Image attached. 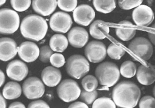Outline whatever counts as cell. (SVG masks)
Here are the masks:
<instances>
[{"label":"cell","mask_w":155,"mask_h":108,"mask_svg":"<svg viewBox=\"0 0 155 108\" xmlns=\"http://www.w3.org/2000/svg\"><path fill=\"white\" fill-rule=\"evenodd\" d=\"M73 24L70 15L64 11H57L52 14L50 19V27L56 33H66Z\"/></svg>","instance_id":"9c48e42d"},{"label":"cell","mask_w":155,"mask_h":108,"mask_svg":"<svg viewBox=\"0 0 155 108\" xmlns=\"http://www.w3.org/2000/svg\"><path fill=\"white\" fill-rule=\"evenodd\" d=\"M81 91L78 83L71 79L62 80L57 87V94L59 98L66 103L76 100L79 97Z\"/></svg>","instance_id":"8992f818"},{"label":"cell","mask_w":155,"mask_h":108,"mask_svg":"<svg viewBox=\"0 0 155 108\" xmlns=\"http://www.w3.org/2000/svg\"><path fill=\"white\" fill-rule=\"evenodd\" d=\"M5 75L4 73L2 72V71H1L0 69V87L3 85V84L4 83L5 81Z\"/></svg>","instance_id":"ab89813d"},{"label":"cell","mask_w":155,"mask_h":108,"mask_svg":"<svg viewBox=\"0 0 155 108\" xmlns=\"http://www.w3.org/2000/svg\"><path fill=\"white\" fill-rule=\"evenodd\" d=\"M78 5V0H57V5L63 11L70 12L74 10Z\"/></svg>","instance_id":"f1b7e54d"},{"label":"cell","mask_w":155,"mask_h":108,"mask_svg":"<svg viewBox=\"0 0 155 108\" xmlns=\"http://www.w3.org/2000/svg\"><path fill=\"white\" fill-rule=\"evenodd\" d=\"M94 8L102 13H109L116 7V0H93Z\"/></svg>","instance_id":"cb8c5ba5"},{"label":"cell","mask_w":155,"mask_h":108,"mask_svg":"<svg viewBox=\"0 0 155 108\" xmlns=\"http://www.w3.org/2000/svg\"><path fill=\"white\" fill-rule=\"evenodd\" d=\"M143 0H118V5L123 10H128L140 5Z\"/></svg>","instance_id":"1f68e13d"},{"label":"cell","mask_w":155,"mask_h":108,"mask_svg":"<svg viewBox=\"0 0 155 108\" xmlns=\"http://www.w3.org/2000/svg\"><path fill=\"white\" fill-rule=\"evenodd\" d=\"M68 43L73 47L81 48L84 46L88 40V33L81 27H74L68 33Z\"/></svg>","instance_id":"9a60e30c"},{"label":"cell","mask_w":155,"mask_h":108,"mask_svg":"<svg viewBox=\"0 0 155 108\" xmlns=\"http://www.w3.org/2000/svg\"><path fill=\"white\" fill-rule=\"evenodd\" d=\"M84 53L90 62L99 63L106 57L107 48L102 42L93 40L86 45Z\"/></svg>","instance_id":"30bf717a"},{"label":"cell","mask_w":155,"mask_h":108,"mask_svg":"<svg viewBox=\"0 0 155 108\" xmlns=\"http://www.w3.org/2000/svg\"><path fill=\"white\" fill-rule=\"evenodd\" d=\"M74 21L82 26H88L94 20L95 12L93 8L88 4H80L74 9L73 13Z\"/></svg>","instance_id":"8fae6325"},{"label":"cell","mask_w":155,"mask_h":108,"mask_svg":"<svg viewBox=\"0 0 155 108\" xmlns=\"http://www.w3.org/2000/svg\"><path fill=\"white\" fill-rule=\"evenodd\" d=\"M49 61L53 66L56 68H61L65 63L64 56L60 53H53L50 57Z\"/></svg>","instance_id":"836d02e7"},{"label":"cell","mask_w":155,"mask_h":108,"mask_svg":"<svg viewBox=\"0 0 155 108\" xmlns=\"http://www.w3.org/2000/svg\"><path fill=\"white\" fill-rule=\"evenodd\" d=\"M148 37H149V39L150 40V42L152 43V44L154 45L155 44V41H154L155 36H154V34L151 33H148Z\"/></svg>","instance_id":"60d3db41"},{"label":"cell","mask_w":155,"mask_h":108,"mask_svg":"<svg viewBox=\"0 0 155 108\" xmlns=\"http://www.w3.org/2000/svg\"><path fill=\"white\" fill-rule=\"evenodd\" d=\"M49 45L53 51L62 52L68 47V41L64 35L62 34H56L50 38Z\"/></svg>","instance_id":"7402d4cb"},{"label":"cell","mask_w":155,"mask_h":108,"mask_svg":"<svg viewBox=\"0 0 155 108\" xmlns=\"http://www.w3.org/2000/svg\"><path fill=\"white\" fill-rule=\"evenodd\" d=\"M125 50L119 45L111 43L107 49V53L108 56L114 60L120 59L125 54Z\"/></svg>","instance_id":"4316f807"},{"label":"cell","mask_w":155,"mask_h":108,"mask_svg":"<svg viewBox=\"0 0 155 108\" xmlns=\"http://www.w3.org/2000/svg\"><path fill=\"white\" fill-rule=\"evenodd\" d=\"M81 84L85 91L91 92L97 89L98 81L96 77L92 75H87L82 78Z\"/></svg>","instance_id":"484cf974"},{"label":"cell","mask_w":155,"mask_h":108,"mask_svg":"<svg viewBox=\"0 0 155 108\" xmlns=\"http://www.w3.org/2000/svg\"><path fill=\"white\" fill-rule=\"evenodd\" d=\"M32 8L38 14L47 16L52 14L57 7V0H32Z\"/></svg>","instance_id":"ffe728a7"},{"label":"cell","mask_w":155,"mask_h":108,"mask_svg":"<svg viewBox=\"0 0 155 108\" xmlns=\"http://www.w3.org/2000/svg\"><path fill=\"white\" fill-rule=\"evenodd\" d=\"M93 108H115L116 104L110 98L103 97L96 98L92 105Z\"/></svg>","instance_id":"83f0119b"},{"label":"cell","mask_w":155,"mask_h":108,"mask_svg":"<svg viewBox=\"0 0 155 108\" xmlns=\"http://www.w3.org/2000/svg\"><path fill=\"white\" fill-rule=\"evenodd\" d=\"M18 46L15 41L8 37L0 38V60L4 62L12 59L16 55Z\"/></svg>","instance_id":"2e32d148"},{"label":"cell","mask_w":155,"mask_h":108,"mask_svg":"<svg viewBox=\"0 0 155 108\" xmlns=\"http://www.w3.org/2000/svg\"><path fill=\"white\" fill-rule=\"evenodd\" d=\"M5 2H6V0H0V7Z\"/></svg>","instance_id":"b9f144b4"},{"label":"cell","mask_w":155,"mask_h":108,"mask_svg":"<svg viewBox=\"0 0 155 108\" xmlns=\"http://www.w3.org/2000/svg\"><path fill=\"white\" fill-rule=\"evenodd\" d=\"M97 92L96 90L88 92L83 89L82 91H81L79 97L80 99L85 104H91L97 98Z\"/></svg>","instance_id":"f546056e"},{"label":"cell","mask_w":155,"mask_h":108,"mask_svg":"<svg viewBox=\"0 0 155 108\" xmlns=\"http://www.w3.org/2000/svg\"><path fill=\"white\" fill-rule=\"evenodd\" d=\"M132 18L137 25L147 27L153 21L154 13L150 7L140 4L133 11Z\"/></svg>","instance_id":"7c38bea8"},{"label":"cell","mask_w":155,"mask_h":108,"mask_svg":"<svg viewBox=\"0 0 155 108\" xmlns=\"http://www.w3.org/2000/svg\"><path fill=\"white\" fill-rule=\"evenodd\" d=\"M22 93V89L19 83L9 81L4 86L2 90V96L7 100H14L19 98Z\"/></svg>","instance_id":"603a6c76"},{"label":"cell","mask_w":155,"mask_h":108,"mask_svg":"<svg viewBox=\"0 0 155 108\" xmlns=\"http://www.w3.org/2000/svg\"><path fill=\"white\" fill-rule=\"evenodd\" d=\"M6 101L4 99V97L0 93V108H5L6 107Z\"/></svg>","instance_id":"f35d334b"},{"label":"cell","mask_w":155,"mask_h":108,"mask_svg":"<svg viewBox=\"0 0 155 108\" xmlns=\"http://www.w3.org/2000/svg\"><path fill=\"white\" fill-rule=\"evenodd\" d=\"M65 68L70 77L80 79L89 72L90 64L85 57L79 54H74L68 59Z\"/></svg>","instance_id":"277c9868"},{"label":"cell","mask_w":155,"mask_h":108,"mask_svg":"<svg viewBox=\"0 0 155 108\" xmlns=\"http://www.w3.org/2000/svg\"><path fill=\"white\" fill-rule=\"evenodd\" d=\"M136 73L137 81L143 85H150L155 81L154 66L150 63L141 64Z\"/></svg>","instance_id":"e0dca14e"},{"label":"cell","mask_w":155,"mask_h":108,"mask_svg":"<svg viewBox=\"0 0 155 108\" xmlns=\"http://www.w3.org/2000/svg\"><path fill=\"white\" fill-rule=\"evenodd\" d=\"M53 53V51L48 45H44L39 49V59L43 63H47L50 60V57Z\"/></svg>","instance_id":"d6a6232c"},{"label":"cell","mask_w":155,"mask_h":108,"mask_svg":"<svg viewBox=\"0 0 155 108\" xmlns=\"http://www.w3.org/2000/svg\"><path fill=\"white\" fill-rule=\"evenodd\" d=\"M49 105L44 101L38 100L31 101L28 106V108H49Z\"/></svg>","instance_id":"d590c367"},{"label":"cell","mask_w":155,"mask_h":108,"mask_svg":"<svg viewBox=\"0 0 155 108\" xmlns=\"http://www.w3.org/2000/svg\"><path fill=\"white\" fill-rule=\"evenodd\" d=\"M22 92L26 98L35 100L41 98L45 92L43 82L38 77H30L22 84Z\"/></svg>","instance_id":"ba28073f"},{"label":"cell","mask_w":155,"mask_h":108,"mask_svg":"<svg viewBox=\"0 0 155 108\" xmlns=\"http://www.w3.org/2000/svg\"><path fill=\"white\" fill-rule=\"evenodd\" d=\"M19 24V16L16 11L7 8L0 9L1 34H10L14 33L18 29Z\"/></svg>","instance_id":"5b68a950"},{"label":"cell","mask_w":155,"mask_h":108,"mask_svg":"<svg viewBox=\"0 0 155 108\" xmlns=\"http://www.w3.org/2000/svg\"><path fill=\"white\" fill-rule=\"evenodd\" d=\"M112 99L116 106L122 108H133L137 106L141 95L139 87L130 81H122L114 87Z\"/></svg>","instance_id":"6da1fadb"},{"label":"cell","mask_w":155,"mask_h":108,"mask_svg":"<svg viewBox=\"0 0 155 108\" xmlns=\"http://www.w3.org/2000/svg\"><path fill=\"white\" fill-rule=\"evenodd\" d=\"M137 70L136 64L130 60L123 62L120 66L119 72L125 78H132L136 74Z\"/></svg>","instance_id":"d4e9b609"},{"label":"cell","mask_w":155,"mask_h":108,"mask_svg":"<svg viewBox=\"0 0 155 108\" xmlns=\"http://www.w3.org/2000/svg\"><path fill=\"white\" fill-rule=\"evenodd\" d=\"M116 35L123 41H128L134 37L136 33L135 25L128 21L119 22L115 28Z\"/></svg>","instance_id":"d6986e66"},{"label":"cell","mask_w":155,"mask_h":108,"mask_svg":"<svg viewBox=\"0 0 155 108\" xmlns=\"http://www.w3.org/2000/svg\"><path fill=\"white\" fill-rule=\"evenodd\" d=\"M119 69L111 62L100 63L95 69L96 77L100 84L107 87L114 86L120 78Z\"/></svg>","instance_id":"3957f363"},{"label":"cell","mask_w":155,"mask_h":108,"mask_svg":"<svg viewBox=\"0 0 155 108\" xmlns=\"http://www.w3.org/2000/svg\"><path fill=\"white\" fill-rule=\"evenodd\" d=\"M48 30L46 21L39 15L29 14L22 21L20 31L22 36L28 40L39 41L44 38Z\"/></svg>","instance_id":"7a4b0ae2"},{"label":"cell","mask_w":155,"mask_h":108,"mask_svg":"<svg viewBox=\"0 0 155 108\" xmlns=\"http://www.w3.org/2000/svg\"><path fill=\"white\" fill-rule=\"evenodd\" d=\"M8 107L9 108H25V106L22 103L19 102V101H16V102L12 103L8 106Z\"/></svg>","instance_id":"74e56055"},{"label":"cell","mask_w":155,"mask_h":108,"mask_svg":"<svg viewBox=\"0 0 155 108\" xmlns=\"http://www.w3.org/2000/svg\"><path fill=\"white\" fill-rule=\"evenodd\" d=\"M62 75L60 70L54 66L45 68L41 73L42 82L48 87L56 86L61 81Z\"/></svg>","instance_id":"ac0fdd59"},{"label":"cell","mask_w":155,"mask_h":108,"mask_svg":"<svg viewBox=\"0 0 155 108\" xmlns=\"http://www.w3.org/2000/svg\"><path fill=\"white\" fill-rule=\"evenodd\" d=\"M89 31L90 35L93 38L102 40L108 36L110 32V29L105 22L98 19L91 24Z\"/></svg>","instance_id":"44dd1931"},{"label":"cell","mask_w":155,"mask_h":108,"mask_svg":"<svg viewBox=\"0 0 155 108\" xmlns=\"http://www.w3.org/2000/svg\"><path fill=\"white\" fill-rule=\"evenodd\" d=\"M139 108H154L155 107V99L152 96L147 95L139 100Z\"/></svg>","instance_id":"e575fe53"},{"label":"cell","mask_w":155,"mask_h":108,"mask_svg":"<svg viewBox=\"0 0 155 108\" xmlns=\"http://www.w3.org/2000/svg\"><path fill=\"white\" fill-rule=\"evenodd\" d=\"M128 49L137 58L142 60H148L153 54L152 43L143 37L134 39L128 45Z\"/></svg>","instance_id":"52a82bcc"},{"label":"cell","mask_w":155,"mask_h":108,"mask_svg":"<svg viewBox=\"0 0 155 108\" xmlns=\"http://www.w3.org/2000/svg\"><path fill=\"white\" fill-rule=\"evenodd\" d=\"M19 57L25 62L31 63L35 61L39 57V49L38 45L32 42H24L18 47Z\"/></svg>","instance_id":"5bb4252c"},{"label":"cell","mask_w":155,"mask_h":108,"mask_svg":"<svg viewBox=\"0 0 155 108\" xmlns=\"http://www.w3.org/2000/svg\"><path fill=\"white\" fill-rule=\"evenodd\" d=\"M31 0H10L13 8L19 12L27 10L31 5Z\"/></svg>","instance_id":"4dcf8cb0"},{"label":"cell","mask_w":155,"mask_h":108,"mask_svg":"<svg viewBox=\"0 0 155 108\" xmlns=\"http://www.w3.org/2000/svg\"><path fill=\"white\" fill-rule=\"evenodd\" d=\"M88 106L87 104L81 101H76L71 104L68 108H88Z\"/></svg>","instance_id":"8d00e7d4"},{"label":"cell","mask_w":155,"mask_h":108,"mask_svg":"<svg viewBox=\"0 0 155 108\" xmlns=\"http://www.w3.org/2000/svg\"><path fill=\"white\" fill-rule=\"evenodd\" d=\"M7 76L13 80L20 81L24 80L28 73L27 65L19 60L10 62L6 68Z\"/></svg>","instance_id":"4fadbf2b"}]
</instances>
